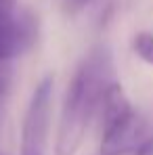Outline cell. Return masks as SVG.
<instances>
[{
	"mask_svg": "<svg viewBox=\"0 0 153 155\" xmlns=\"http://www.w3.org/2000/svg\"><path fill=\"white\" fill-rule=\"evenodd\" d=\"M111 82L115 80L109 51L105 46L92 48L69 80L57 130V155H76L95 113L101 109L103 94Z\"/></svg>",
	"mask_w": 153,
	"mask_h": 155,
	"instance_id": "obj_1",
	"label": "cell"
},
{
	"mask_svg": "<svg viewBox=\"0 0 153 155\" xmlns=\"http://www.w3.org/2000/svg\"><path fill=\"white\" fill-rule=\"evenodd\" d=\"M136 111L120 82H111L101 103V155H126L143 140Z\"/></svg>",
	"mask_w": 153,
	"mask_h": 155,
	"instance_id": "obj_2",
	"label": "cell"
},
{
	"mask_svg": "<svg viewBox=\"0 0 153 155\" xmlns=\"http://www.w3.org/2000/svg\"><path fill=\"white\" fill-rule=\"evenodd\" d=\"M52 97H55V76L48 74L36 84L32 99L27 103L21 124L19 155H46L52 120Z\"/></svg>",
	"mask_w": 153,
	"mask_h": 155,
	"instance_id": "obj_3",
	"label": "cell"
},
{
	"mask_svg": "<svg viewBox=\"0 0 153 155\" xmlns=\"http://www.w3.org/2000/svg\"><path fill=\"white\" fill-rule=\"evenodd\" d=\"M38 40V17L19 0H0V63L25 54Z\"/></svg>",
	"mask_w": 153,
	"mask_h": 155,
	"instance_id": "obj_4",
	"label": "cell"
},
{
	"mask_svg": "<svg viewBox=\"0 0 153 155\" xmlns=\"http://www.w3.org/2000/svg\"><path fill=\"white\" fill-rule=\"evenodd\" d=\"M132 48L145 63L153 65V34L151 31H138L132 38Z\"/></svg>",
	"mask_w": 153,
	"mask_h": 155,
	"instance_id": "obj_5",
	"label": "cell"
},
{
	"mask_svg": "<svg viewBox=\"0 0 153 155\" xmlns=\"http://www.w3.org/2000/svg\"><path fill=\"white\" fill-rule=\"evenodd\" d=\"M11 84H13V71L6 63H0V109L4 105V99L11 90Z\"/></svg>",
	"mask_w": 153,
	"mask_h": 155,
	"instance_id": "obj_6",
	"label": "cell"
},
{
	"mask_svg": "<svg viewBox=\"0 0 153 155\" xmlns=\"http://www.w3.org/2000/svg\"><path fill=\"white\" fill-rule=\"evenodd\" d=\"M134 155H153V136L143 138V143L134 149Z\"/></svg>",
	"mask_w": 153,
	"mask_h": 155,
	"instance_id": "obj_7",
	"label": "cell"
},
{
	"mask_svg": "<svg viewBox=\"0 0 153 155\" xmlns=\"http://www.w3.org/2000/svg\"><path fill=\"white\" fill-rule=\"evenodd\" d=\"M65 2V8L69 11V13H78V11H82L84 6H88L92 0H63Z\"/></svg>",
	"mask_w": 153,
	"mask_h": 155,
	"instance_id": "obj_8",
	"label": "cell"
},
{
	"mask_svg": "<svg viewBox=\"0 0 153 155\" xmlns=\"http://www.w3.org/2000/svg\"><path fill=\"white\" fill-rule=\"evenodd\" d=\"M0 111H2V109H0Z\"/></svg>",
	"mask_w": 153,
	"mask_h": 155,
	"instance_id": "obj_9",
	"label": "cell"
}]
</instances>
